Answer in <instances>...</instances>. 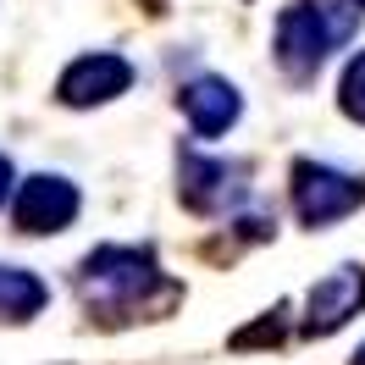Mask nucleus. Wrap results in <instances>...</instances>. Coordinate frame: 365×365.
Returning <instances> with one entry per match:
<instances>
[{"label": "nucleus", "instance_id": "f257e3e1", "mask_svg": "<svg viewBox=\"0 0 365 365\" xmlns=\"http://www.w3.org/2000/svg\"><path fill=\"white\" fill-rule=\"evenodd\" d=\"M72 294L100 327H122L172 299V272L160 266L155 244H94L72 266Z\"/></svg>", "mask_w": 365, "mask_h": 365}, {"label": "nucleus", "instance_id": "0eeeda50", "mask_svg": "<svg viewBox=\"0 0 365 365\" xmlns=\"http://www.w3.org/2000/svg\"><path fill=\"white\" fill-rule=\"evenodd\" d=\"M83 216V188L67 172H28L11 194V227L23 238H61Z\"/></svg>", "mask_w": 365, "mask_h": 365}, {"label": "nucleus", "instance_id": "423d86ee", "mask_svg": "<svg viewBox=\"0 0 365 365\" xmlns=\"http://www.w3.org/2000/svg\"><path fill=\"white\" fill-rule=\"evenodd\" d=\"M360 316H365V266L360 260H343V266H332L327 277H316V282L304 288L294 332L304 343H321V338L343 332L349 321H360Z\"/></svg>", "mask_w": 365, "mask_h": 365}, {"label": "nucleus", "instance_id": "f8f14e48", "mask_svg": "<svg viewBox=\"0 0 365 365\" xmlns=\"http://www.w3.org/2000/svg\"><path fill=\"white\" fill-rule=\"evenodd\" d=\"M17 178H23V172H17V160H11L6 150H0V210H11V194H17Z\"/></svg>", "mask_w": 365, "mask_h": 365}, {"label": "nucleus", "instance_id": "7ed1b4c3", "mask_svg": "<svg viewBox=\"0 0 365 365\" xmlns=\"http://www.w3.org/2000/svg\"><path fill=\"white\" fill-rule=\"evenodd\" d=\"M255 166L222 150H200V138L178 144V200L182 210L205 216V222H232L255 194Z\"/></svg>", "mask_w": 365, "mask_h": 365}, {"label": "nucleus", "instance_id": "f03ea898", "mask_svg": "<svg viewBox=\"0 0 365 365\" xmlns=\"http://www.w3.org/2000/svg\"><path fill=\"white\" fill-rule=\"evenodd\" d=\"M360 11L349 0H288L272 23V67L282 72V83L310 89L327 61L354 39Z\"/></svg>", "mask_w": 365, "mask_h": 365}, {"label": "nucleus", "instance_id": "39448f33", "mask_svg": "<svg viewBox=\"0 0 365 365\" xmlns=\"http://www.w3.org/2000/svg\"><path fill=\"white\" fill-rule=\"evenodd\" d=\"M138 67L122 50H83L56 72V106L61 111H106L122 94H133Z\"/></svg>", "mask_w": 365, "mask_h": 365}, {"label": "nucleus", "instance_id": "ddd939ff", "mask_svg": "<svg viewBox=\"0 0 365 365\" xmlns=\"http://www.w3.org/2000/svg\"><path fill=\"white\" fill-rule=\"evenodd\" d=\"M349 6H354V11H365V0H349Z\"/></svg>", "mask_w": 365, "mask_h": 365}, {"label": "nucleus", "instance_id": "20e7f679", "mask_svg": "<svg viewBox=\"0 0 365 365\" xmlns=\"http://www.w3.org/2000/svg\"><path fill=\"white\" fill-rule=\"evenodd\" d=\"M288 210L304 232H332L354 210H365V172L332 166L321 155H299L288 166Z\"/></svg>", "mask_w": 365, "mask_h": 365}, {"label": "nucleus", "instance_id": "9d476101", "mask_svg": "<svg viewBox=\"0 0 365 365\" xmlns=\"http://www.w3.org/2000/svg\"><path fill=\"white\" fill-rule=\"evenodd\" d=\"M338 116L365 128V45L338 67Z\"/></svg>", "mask_w": 365, "mask_h": 365}, {"label": "nucleus", "instance_id": "1a4fd4ad", "mask_svg": "<svg viewBox=\"0 0 365 365\" xmlns=\"http://www.w3.org/2000/svg\"><path fill=\"white\" fill-rule=\"evenodd\" d=\"M50 310V282L17 260H0V327H28Z\"/></svg>", "mask_w": 365, "mask_h": 365}, {"label": "nucleus", "instance_id": "6e6552de", "mask_svg": "<svg viewBox=\"0 0 365 365\" xmlns=\"http://www.w3.org/2000/svg\"><path fill=\"white\" fill-rule=\"evenodd\" d=\"M178 116H182V128H188V138L222 144L244 122V94H238V83H232L227 72L200 67L178 83Z\"/></svg>", "mask_w": 365, "mask_h": 365}, {"label": "nucleus", "instance_id": "4468645a", "mask_svg": "<svg viewBox=\"0 0 365 365\" xmlns=\"http://www.w3.org/2000/svg\"><path fill=\"white\" fill-rule=\"evenodd\" d=\"M360 365H365V349H360Z\"/></svg>", "mask_w": 365, "mask_h": 365}, {"label": "nucleus", "instance_id": "9b49d317", "mask_svg": "<svg viewBox=\"0 0 365 365\" xmlns=\"http://www.w3.org/2000/svg\"><path fill=\"white\" fill-rule=\"evenodd\" d=\"M282 332H288V304H277V310H266V321H255V327H244V332H232V349H277L282 343Z\"/></svg>", "mask_w": 365, "mask_h": 365}]
</instances>
